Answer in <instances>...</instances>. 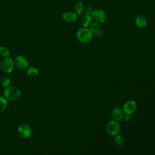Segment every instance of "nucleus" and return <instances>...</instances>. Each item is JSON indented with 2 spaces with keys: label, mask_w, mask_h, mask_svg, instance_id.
<instances>
[{
  "label": "nucleus",
  "mask_w": 155,
  "mask_h": 155,
  "mask_svg": "<svg viewBox=\"0 0 155 155\" xmlns=\"http://www.w3.org/2000/svg\"><path fill=\"white\" fill-rule=\"evenodd\" d=\"M94 34L89 28L82 27L78 29L76 33L78 40L82 43H88L93 38Z\"/></svg>",
  "instance_id": "f257e3e1"
},
{
  "label": "nucleus",
  "mask_w": 155,
  "mask_h": 155,
  "mask_svg": "<svg viewBox=\"0 0 155 155\" xmlns=\"http://www.w3.org/2000/svg\"><path fill=\"white\" fill-rule=\"evenodd\" d=\"M4 95L5 99L13 101L19 98L21 96V91L19 89L15 87L9 86L5 89L4 91Z\"/></svg>",
  "instance_id": "f03ea898"
},
{
  "label": "nucleus",
  "mask_w": 155,
  "mask_h": 155,
  "mask_svg": "<svg viewBox=\"0 0 155 155\" xmlns=\"http://www.w3.org/2000/svg\"><path fill=\"white\" fill-rule=\"evenodd\" d=\"M105 130L108 134L112 137H115L119 134L120 131V127L117 122L115 120H111L107 124Z\"/></svg>",
  "instance_id": "7ed1b4c3"
},
{
  "label": "nucleus",
  "mask_w": 155,
  "mask_h": 155,
  "mask_svg": "<svg viewBox=\"0 0 155 155\" xmlns=\"http://www.w3.org/2000/svg\"><path fill=\"white\" fill-rule=\"evenodd\" d=\"M13 60L9 58H4L1 62V68L2 70L5 73H10L13 70L14 67Z\"/></svg>",
  "instance_id": "20e7f679"
},
{
  "label": "nucleus",
  "mask_w": 155,
  "mask_h": 155,
  "mask_svg": "<svg viewBox=\"0 0 155 155\" xmlns=\"http://www.w3.org/2000/svg\"><path fill=\"white\" fill-rule=\"evenodd\" d=\"M13 62L15 67L19 70H25L28 68L29 65V62L27 58L22 55L16 56Z\"/></svg>",
  "instance_id": "39448f33"
},
{
  "label": "nucleus",
  "mask_w": 155,
  "mask_h": 155,
  "mask_svg": "<svg viewBox=\"0 0 155 155\" xmlns=\"http://www.w3.org/2000/svg\"><path fill=\"white\" fill-rule=\"evenodd\" d=\"M93 19L99 24L103 23L105 22L107 18L106 13L101 8H96L93 10V12L91 14Z\"/></svg>",
  "instance_id": "423d86ee"
},
{
  "label": "nucleus",
  "mask_w": 155,
  "mask_h": 155,
  "mask_svg": "<svg viewBox=\"0 0 155 155\" xmlns=\"http://www.w3.org/2000/svg\"><path fill=\"white\" fill-rule=\"evenodd\" d=\"M18 132L19 136L23 138H28L32 134L31 127L27 124H21L18 127Z\"/></svg>",
  "instance_id": "0eeeda50"
},
{
  "label": "nucleus",
  "mask_w": 155,
  "mask_h": 155,
  "mask_svg": "<svg viewBox=\"0 0 155 155\" xmlns=\"http://www.w3.org/2000/svg\"><path fill=\"white\" fill-rule=\"evenodd\" d=\"M137 108L136 103L133 101H130L124 104L122 110L124 113L127 114H131Z\"/></svg>",
  "instance_id": "6e6552de"
},
{
  "label": "nucleus",
  "mask_w": 155,
  "mask_h": 155,
  "mask_svg": "<svg viewBox=\"0 0 155 155\" xmlns=\"http://www.w3.org/2000/svg\"><path fill=\"white\" fill-rule=\"evenodd\" d=\"M62 19L67 23H73L77 21L78 15L74 12H66L62 15Z\"/></svg>",
  "instance_id": "1a4fd4ad"
},
{
  "label": "nucleus",
  "mask_w": 155,
  "mask_h": 155,
  "mask_svg": "<svg viewBox=\"0 0 155 155\" xmlns=\"http://www.w3.org/2000/svg\"><path fill=\"white\" fill-rule=\"evenodd\" d=\"M124 112L120 107L114 108L111 113V116L113 119V120H115L116 122L121 121L124 119Z\"/></svg>",
  "instance_id": "9d476101"
},
{
  "label": "nucleus",
  "mask_w": 155,
  "mask_h": 155,
  "mask_svg": "<svg viewBox=\"0 0 155 155\" xmlns=\"http://www.w3.org/2000/svg\"><path fill=\"white\" fill-rule=\"evenodd\" d=\"M136 25L139 28L145 27L148 22L147 17L143 15H138L134 19Z\"/></svg>",
  "instance_id": "9b49d317"
},
{
  "label": "nucleus",
  "mask_w": 155,
  "mask_h": 155,
  "mask_svg": "<svg viewBox=\"0 0 155 155\" xmlns=\"http://www.w3.org/2000/svg\"><path fill=\"white\" fill-rule=\"evenodd\" d=\"M93 20L91 15H84L81 19V24L83 27L88 28L93 23Z\"/></svg>",
  "instance_id": "f8f14e48"
},
{
  "label": "nucleus",
  "mask_w": 155,
  "mask_h": 155,
  "mask_svg": "<svg viewBox=\"0 0 155 155\" xmlns=\"http://www.w3.org/2000/svg\"><path fill=\"white\" fill-rule=\"evenodd\" d=\"M89 28L91 30V31L94 35H98L99 33H101V27L100 24L97 22H93L91 24V25L90 26Z\"/></svg>",
  "instance_id": "ddd939ff"
},
{
  "label": "nucleus",
  "mask_w": 155,
  "mask_h": 155,
  "mask_svg": "<svg viewBox=\"0 0 155 155\" xmlns=\"http://www.w3.org/2000/svg\"><path fill=\"white\" fill-rule=\"evenodd\" d=\"M74 12L78 15H81L84 12V4L81 1L77 2L74 5Z\"/></svg>",
  "instance_id": "4468645a"
},
{
  "label": "nucleus",
  "mask_w": 155,
  "mask_h": 155,
  "mask_svg": "<svg viewBox=\"0 0 155 155\" xmlns=\"http://www.w3.org/2000/svg\"><path fill=\"white\" fill-rule=\"evenodd\" d=\"M38 70L35 67H30L27 69V74L30 77H36L38 74Z\"/></svg>",
  "instance_id": "2eb2a0df"
},
{
  "label": "nucleus",
  "mask_w": 155,
  "mask_h": 155,
  "mask_svg": "<svg viewBox=\"0 0 155 155\" xmlns=\"http://www.w3.org/2000/svg\"><path fill=\"white\" fill-rule=\"evenodd\" d=\"M10 54L9 49L5 47V46H1L0 47V55L2 56L4 58L8 57Z\"/></svg>",
  "instance_id": "dca6fc26"
},
{
  "label": "nucleus",
  "mask_w": 155,
  "mask_h": 155,
  "mask_svg": "<svg viewBox=\"0 0 155 155\" xmlns=\"http://www.w3.org/2000/svg\"><path fill=\"white\" fill-rule=\"evenodd\" d=\"M7 107V101L5 97L0 96V113L4 111Z\"/></svg>",
  "instance_id": "f3484780"
},
{
  "label": "nucleus",
  "mask_w": 155,
  "mask_h": 155,
  "mask_svg": "<svg viewBox=\"0 0 155 155\" xmlns=\"http://www.w3.org/2000/svg\"><path fill=\"white\" fill-rule=\"evenodd\" d=\"M114 142H116V143L117 145H122L125 142V139L123 136H120V135H117L116 136H115V139H114Z\"/></svg>",
  "instance_id": "a211bd4d"
},
{
  "label": "nucleus",
  "mask_w": 155,
  "mask_h": 155,
  "mask_svg": "<svg viewBox=\"0 0 155 155\" xmlns=\"http://www.w3.org/2000/svg\"><path fill=\"white\" fill-rule=\"evenodd\" d=\"M93 8L91 7V6H86L85 7H84V12L85 13V15H91L93 12Z\"/></svg>",
  "instance_id": "6ab92c4d"
},
{
  "label": "nucleus",
  "mask_w": 155,
  "mask_h": 155,
  "mask_svg": "<svg viewBox=\"0 0 155 155\" xmlns=\"http://www.w3.org/2000/svg\"><path fill=\"white\" fill-rule=\"evenodd\" d=\"M10 84V80L8 78H4L1 81V84L4 87H8Z\"/></svg>",
  "instance_id": "aec40b11"
},
{
  "label": "nucleus",
  "mask_w": 155,
  "mask_h": 155,
  "mask_svg": "<svg viewBox=\"0 0 155 155\" xmlns=\"http://www.w3.org/2000/svg\"><path fill=\"white\" fill-rule=\"evenodd\" d=\"M124 119L126 121L130 120V119H131V114H125V115H124Z\"/></svg>",
  "instance_id": "412c9836"
},
{
  "label": "nucleus",
  "mask_w": 155,
  "mask_h": 155,
  "mask_svg": "<svg viewBox=\"0 0 155 155\" xmlns=\"http://www.w3.org/2000/svg\"><path fill=\"white\" fill-rule=\"evenodd\" d=\"M154 2H155V1H154Z\"/></svg>",
  "instance_id": "4be33fe9"
}]
</instances>
